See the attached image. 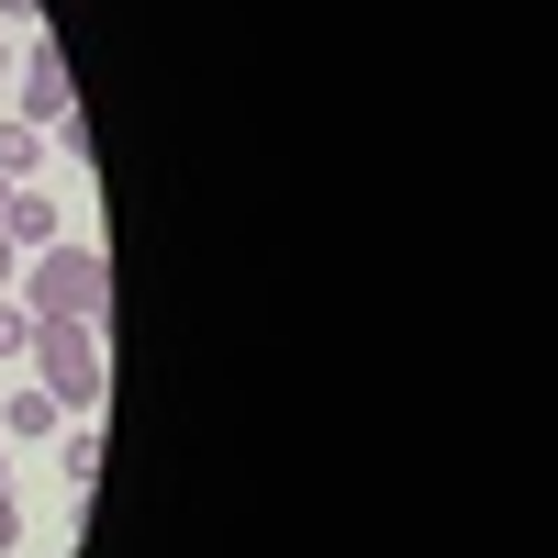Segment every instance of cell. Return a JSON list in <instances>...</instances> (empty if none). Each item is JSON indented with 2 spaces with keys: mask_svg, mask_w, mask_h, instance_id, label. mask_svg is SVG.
<instances>
[{
  "mask_svg": "<svg viewBox=\"0 0 558 558\" xmlns=\"http://www.w3.org/2000/svg\"><path fill=\"white\" fill-rule=\"evenodd\" d=\"M0 470H12V436H0Z\"/></svg>",
  "mask_w": 558,
  "mask_h": 558,
  "instance_id": "obj_13",
  "label": "cell"
},
{
  "mask_svg": "<svg viewBox=\"0 0 558 558\" xmlns=\"http://www.w3.org/2000/svg\"><path fill=\"white\" fill-rule=\"evenodd\" d=\"M23 313L34 324H101V302H112V257L101 246H78V235H57V246H34L23 257Z\"/></svg>",
  "mask_w": 558,
  "mask_h": 558,
  "instance_id": "obj_1",
  "label": "cell"
},
{
  "mask_svg": "<svg viewBox=\"0 0 558 558\" xmlns=\"http://www.w3.org/2000/svg\"><path fill=\"white\" fill-rule=\"evenodd\" d=\"M23 12H34V0H0V23H23Z\"/></svg>",
  "mask_w": 558,
  "mask_h": 558,
  "instance_id": "obj_11",
  "label": "cell"
},
{
  "mask_svg": "<svg viewBox=\"0 0 558 558\" xmlns=\"http://www.w3.org/2000/svg\"><path fill=\"white\" fill-rule=\"evenodd\" d=\"M12 89H23L12 123H34V134H57V123L78 112V89H68V57H57V45H34V57L12 68Z\"/></svg>",
  "mask_w": 558,
  "mask_h": 558,
  "instance_id": "obj_3",
  "label": "cell"
},
{
  "mask_svg": "<svg viewBox=\"0 0 558 558\" xmlns=\"http://www.w3.org/2000/svg\"><path fill=\"white\" fill-rule=\"evenodd\" d=\"M23 357H34V391L57 402V413H78V425L101 413V391H112V368H101V324H34Z\"/></svg>",
  "mask_w": 558,
  "mask_h": 558,
  "instance_id": "obj_2",
  "label": "cell"
},
{
  "mask_svg": "<svg viewBox=\"0 0 558 558\" xmlns=\"http://www.w3.org/2000/svg\"><path fill=\"white\" fill-rule=\"evenodd\" d=\"M57 470H68V492H89V481H101V436L78 425V436H68V458H57Z\"/></svg>",
  "mask_w": 558,
  "mask_h": 558,
  "instance_id": "obj_7",
  "label": "cell"
},
{
  "mask_svg": "<svg viewBox=\"0 0 558 558\" xmlns=\"http://www.w3.org/2000/svg\"><path fill=\"white\" fill-rule=\"evenodd\" d=\"M23 547V514H12V492H0V558H12Z\"/></svg>",
  "mask_w": 558,
  "mask_h": 558,
  "instance_id": "obj_9",
  "label": "cell"
},
{
  "mask_svg": "<svg viewBox=\"0 0 558 558\" xmlns=\"http://www.w3.org/2000/svg\"><path fill=\"white\" fill-rule=\"evenodd\" d=\"M0 78H12V57H0Z\"/></svg>",
  "mask_w": 558,
  "mask_h": 558,
  "instance_id": "obj_14",
  "label": "cell"
},
{
  "mask_svg": "<svg viewBox=\"0 0 558 558\" xmlns=\"http://www.w3.org/2000/svg\"><path fill=\"white\" fill-rule=\"evenodd\" d=\"M0 235H12V246L34 257V246H57L68 223H57V202H45V191H12V202H0Z\"/></svg>",
  "mask_w": 558,
  "mask_h": 558,
  "instance_id": "obj_4",
  "label": "cell"
},
{
  "mask_svg": "<svg viewBox=\"0 0 558 558\" xmlns=\"http://www.w3.org/2000/svg\"><path fill=\"white\" fill-rule=\"evenodd\" d=\"M23 347H34V313H23L12 291H0V357H23Z\"/></svg>",
  "mask_w": 558,
  "mask_h": 558,
  "instance_id": "obj_8",
  "label": "cell"
},
{
  "mask_svg": "<svg viewBox=\"0 0 558 558\" xmlns=\"http://www.w3.org/2000/svg\"><path fill=\"white\" fill-rule=\"evenodd\" d=\"M57 425H68V413L45 402V391H12V402H0V436H12V447H45Z\"/></svg>",
  "mask_w": 558,
  "mask_h": 558,
  "instance_id": "obj_5",
  "label": "cell"
},
{
  "mask_svg": "<svg viewBox=\"0 0 558 558\" xmlns=\"http://www.w3.org/2000/svg\"><path fill=\"white\" fill-rule=\"evenodd\" d=\"M12 279H23V246H12V235H0V291H12Z\"/></svg>",
  "mask_w": 558,
  "mask_h": 558,
  "instance_id": "obj_10",
  "label": "cell"
},
{
  "mask_svg": "<svg viewBox=\"0 0 558 558\" xmlns=\"http://www.w3.org/2000/svg\"><path fill=\"white\" fill-rule=\"evenodd\" d=\"M34 157H45V134H34V123H12V112H0V179H23Z\"/></svg>",
  "mask_w": 558,
  "mask_h": 558,
  "instance_id": "obj_6",
  "label": "cell"
},
{
  "mask_svg": "<svg viewBox=\"0 0 558 558\" xmlns=\"http://www.w3.org/2000/svg\"><path fill=\"white\" fill-rule=\"evenodd\" d=\"M12 191H23V179H0V202H12Z\"/></svg>",
  "mask_w": 558,
  "mask_h": 558,
  "instance_id": "obj_12",
  "label": "cell"
}]
</instances>
